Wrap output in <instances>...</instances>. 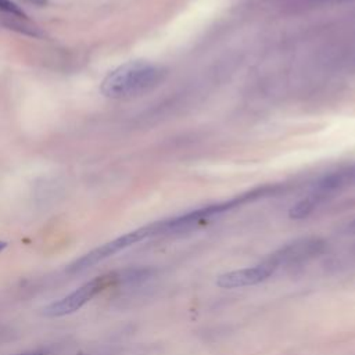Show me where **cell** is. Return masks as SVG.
Returning a JSON list of instances; mask_svg holds the SVG:
<instances>
[{"label":"cell","instance_id":"cell-6","mask_svg":"<svg viewBox=\"0 0 355 355\" xmlns=\"http://www.w3.org/2000/svg\"><path fill=\"white\" fill-rule=\"evenodd\" d=\"M354 183H355V168L336 171L326 175L323 179H320L311 194L315 196L320 202H323L333 193L340 191Z\"/></svg>","mask_w":355,"mask_h":355},{"label":"cell","instance_id":"cell-10","mask_svg":"<svg viewBox=\"0 0 355 355\" xmlns=\"http://www.w3.org/2000/svg\"><path fill=\"white\" fill-rule=\"evenodd\" d=\"M349 233H355V220H352L349 225H348V229H347Z\"/></svg>","mask_w":355,"mask_h":355},{"label":"cell","instance_id":"cell-3","mask_svg":"<svg viewBox=\"0 0 355 355\" xmlns=\"http://www.w3.org/2000/svg\"><path fill=\"white\" fill-rule=\"evenodd\" d=\"M114 280H115L114 275L98 276V277L85 283L83 286H80L75 291L69 293L68 295L49 304L47 306H44L42 309V313L44 316H50V318H58V316H65V315L73 313L78 309H80L86 302H89L103 288H105L108 284H111Z\"/></svg>","mask_w":355,"mask_h":355},{"label":"cell","instance_id":"cell-1","mask_svg":"<svg viewBox=\"0 0 355 355\" xmlns=\"http://www.w3.org/2000/svg\"><path fill=\"white\" fill-rule=\"evenodd\" d=\"M164 71L147 61H129L125 62L103 79L100 90L108 98H128L137 96L162 79Z\"/></svg>","mask_w":355,"mask_h":355},{"label":"cell","instance_id":"cell-7","mask_svg":"<svg viewBox=\"0 0 355 355\" xmlns=\"http://www.w3.org/2000/svg\"><path fill=\"white\" fill-rule=\"evenodd\" d=\"M319 200L316 197H313L312 194H309L308 197L302 198L301 201H298L288 212L291 219H302L306 218L309 214H312V211L319 207Z\"/></svg>","mask_w":355,"mask_h":355},{"label":"cell","instance_id":"cell-5","mask_svg":"<svg viewBox=\"0 0 355 355\" xmlns=\"http://www.w3.org/2000/svg\"><path fill=\"white\" fill-rule=\"evenodd\" d=\"M276 269L277 268L266 258L265 261H262L255 266L219 275L216 277V284L220 288H240V287L254 286L266 280L270 275L275 273Z\"/></svg>","mask_w":355,"mask_h":355},{"label":"cell","instance_id":"cell-9","mask_svg":"<svg viewBox=\"0 0 355 355\" xmlns=\"http://www.w3.org/2000/svg\"><path fill=\"white\" fill-rule=\"evenodd\" d=\"M28 3H32V4H36V6H44L47 3V0H25Z\"/></svg>","mask_w":355,"mask_h":355},{"label":"cell","instance_id":"cell-2","mask_svg":"<svg viewBox=\"0 0 355 355\" xmlns=\"http://www.w3.org/2000/svg\"><path fill=\"white\" fill-rule=\"evenodd\" d=\"M154 236V230H153V225H147V226H143L140 229H136L133 232H129L123 236H119L94 250H92L90 252L85 254L83 257H80L79 259H76L72 265H69L68 268V272H72V273H78V272H82V270H86L92 266H94L96 263L112 257L114 254L147 239V237H151Z\"/></svg>","mask_w":355,"mask_h":355},{"label":"cell","instance_id":"cell-11","mask_svg":"<svg viewBox=\"0 0 355 355\" xmlns=\"http://www.w3.org/2000/svg\"><path fill=\"white\" fill-rule=\"evenodd\" d=\"M6 247H7V243H6V241H3V240H0V252H1Z\"/></svg>","mask_w":355,"mask_h":355},{"label":"cell","instance_id":"cell-4","mask_svg":"<svg viewBox=\"0 0 355 355\" xmlns=\"http://www.w3.org/2000/svg\"><path fill=\"white\" fill-rule=\"evenodd\" d=\"M326 248V243L319 237H306L295 240L276 252H273L268 259L276 266H295L309 259L320 255Z\"/></svg>","mask_w":355,"mask_h":355},{"label":"cell","instance_id":"cell-8","mask_svg":"<svg viewBox=\"0 0 355 355\" xmlns=\"http://www.w3.org/2000/svg\"><path fill=\"white\" fill-rule=\"evenodd\" d=\"M0 11L10 14L12 17H19V18H26V14L11 0H0Z\"/></svg>","mask_w":355,"mask_h":355},{"label":"cell","instance_id":"cell-12","mask_svg":"<svg viewBox=\"0 0 355 355\" xmlns=\"http://www.w3.org/2000/svg\"><path fill=\"white\" fill-rule=\"evenodd\" d=\"M18 355H42L39 352H26V354H18Z\"/></svg>","mask_w":355,"mask_h":355}]
</instances>
